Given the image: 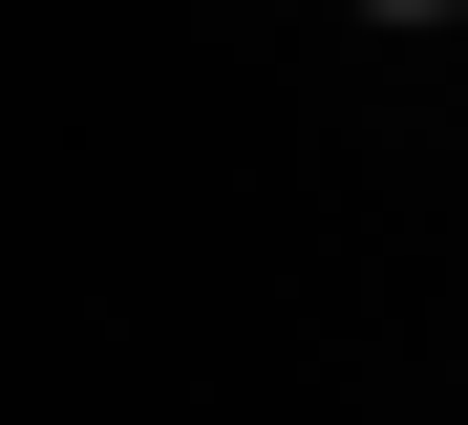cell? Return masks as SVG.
Instances as JSON below:
<instances>
[{
	"instance_id": "obj_1",
	"label": "cell",
	"mask_w": 468,
	"mask_h": 425,
	"mask_svg": "<svg viewBox=\"0 0 468 425\" xmlns=\"http://www.w3.org/2000/svg\"><path fill=\"white\" fill-rule=\"evenodd\" d=\"M383 22H426V0H383Z\"/></svg>"
}]
</instances>
